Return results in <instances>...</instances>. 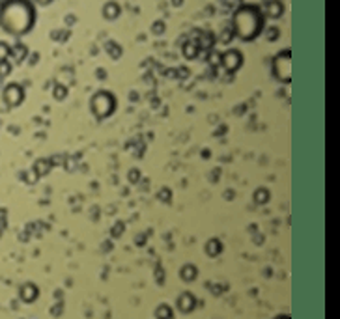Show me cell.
<instances>
[{
	"instance_id": "1",
	"label": "cell",
	"mask_w": 340,
	"mask_h": 319,
	"mask_svg": "<svg viewBox=\"0 0 340 319\" xmlns=\"http://www.w3.org/2000/svg\"><path fill=\"white\" fill-rule=\"evenodd\" d=\"M2 25L12 34H27L36 19L34 8L28 0H8L0 12Z\"/></svg>"
},
{
	"instance_id": "2",
	"label": "cell",
	"mask_w": 340,
	"mask_h": 319,
	"mask_svg": "<svg viewBox=\"0 0 340 319\" xmlns=\"http://www.w3.org/2000/svg\"><path fill=\"white\" fill-rule=\"evenodd\" d=\"M234 25H236V30H238L239 38L252 40V38H256V36L260 34L262 25H264V19H262L260 12L254 6H245L236 14Z\"/></svg>"
},
{
	"instance_id": "3",
	"label": "cell",
	"mask_w": 340,
	"mask_h": 319,
	"mask_svg": "<svg viewBox=\"0 0 340 319\" xmlns=\"http://www.w3.org/2000/svg\"><path fill=\"white\" fill-rule=\"evenodd\" d=\"M275 69H277V75H280L284 81H288V73H290V56L288 53L280 55L275 62Z\"/></svg>"
},
{
	"instance_id": "4",
	"label": "cell",
	"mask_w": 340,
	"mask_h": 319,
	"mask_svg": "<svg viewBox=\"0 0 340 319\" xmlns=\"http://www.w3.org/2000/svg\"><path fill=\"white\" fill-rule=\"evenodd\" d=\"M238 53H228V55H226V66H228V68H236V66H238L239 64V58H238Z\"/></svg>"
},
{
	"instance_id": "5",
	"label": "cell",
	"mask_w": 340,
	"mask_h": 319,
	"mask_svg": "<svg viewBox=\"0 0 340 319\" xmlns=\"http://www.w3.org/2000/svg\"><path fill=\"white\" fill-rule=\"evenodd\" d=\"M38 2H40V4H49L51 0H38Z\"/></svg>"
},
{
	"instance_id": "6",
	"label": "cell",
	"mask_w": 340,
	"mask_h": 319,
	"mask_svg": "<svg viewBox=\"0 0 340 319\" xmlns=\"http://www.w3.org/2000/svg\"><path fill=\"white\" fill-rule=\"evenodd\" d=\"M0 12H2V2H0Z\"/></svg>"
}]
</instances>
